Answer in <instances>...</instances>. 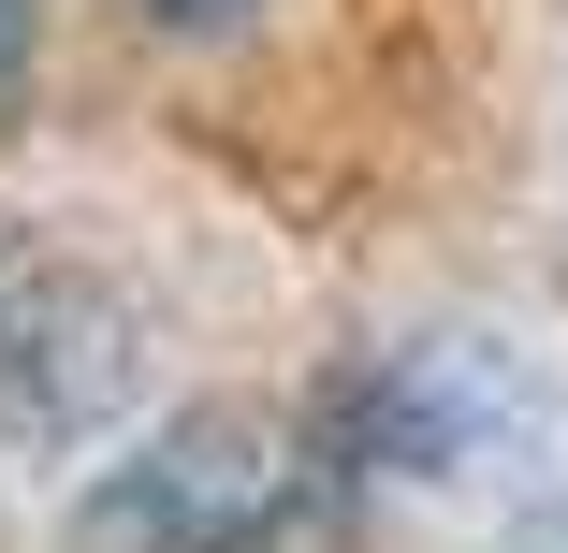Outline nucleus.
I'll return each instance as SVG.
<instances>
[{"instance_id":"obj_1","label":"nucleus","mask_w":568,"mask_h":553,"mask_svg":"<svg viewBox=\"0 0 568 553\" xmlns=\"http://www.w3.org/2000/svg\"><path fill=\"white\" fill-rule=\"evenodd\" d=\"M351 524V467L292 408H175L73 495V553H321Z\"/></svg>"},{"instance_id":"obj_2","label":"nucleus","mask_w":568,"mask_h":553,"mask_svg":"<svg viewBox=\"0 0 568 553\" xmlns=\"http://www.w3.org/2000/svg\"><path fill=\"white\" fill-rule=\"evenodd\" d=\"M306 422L351 481H467L539 422V379L496 336H408V350H365Z\"/></svg>"},{"instance_id":"obj_3","label":"nucleus","mask_w":568,"mask_h":553,"mask_svg":"<svg viewBox=\"0 0 568 553\" xmlns=\"http://www.w3.org/2000/svg\"><path fill=\"white\" fill-rule=\"evenodd\" d=\"M132 379H146V320L118 306V277L0 234V437L73 452V437H102L132 408Z\"/></svg>"},{"instance_id":"obj_4","label":"nucleus","mask_w":568,"mask_h":553,"mask_svg":"<svg viewBox=\"0 0 568 553\" xmlns=\"http://www.w3.org/2000/svg\"><path fill=\"white\" fill-rule=\"evenodd\" d=\"M496 553H568V481H554V495H525V510L496 524Z\"/></svg>"},{"instance_id":"obj_5","label":"nucleus","mask_w":568,"mask_h":553,"mask_svg":"<svg viewBox=\"0 0 568 553\" xmlns=\"http://www.w3.org/2000/svg\"><path fill=\"white\" fill-rule=\"evenodd\" d=\"M30 59H44V0H0V88H30Z\"/></svg>"},{"instance_id":"obj_6","label":"nucleus","mask_w":568,"mask_h":553,"mask_svg":"<svg viewBox=\"0 0 568 553\" xmlns=\"http://www.w3.org/2000/svg\"><path fill=\"white\" fill-rule=\"evenodd\" d=\"M161 16H248V0H161Z\"/></svg>"}]
</instances>
